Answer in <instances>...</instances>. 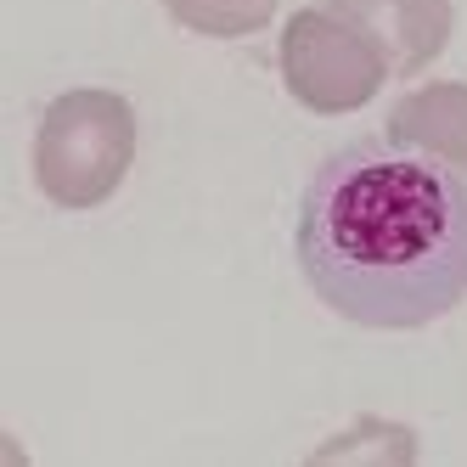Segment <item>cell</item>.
Wrapping results in <instances>:
<instances>
[{"label": "cell", "instance_id": "obj_3", "mask_svg": "<svg viewBox=\"0 0 467 467\" xmlns=\"http://www.w3.org/2000/svg\"><path fill=\"white\" fill-rule=\"evenodd\" d=\"M282 85L298 108L338 119L366 108L394 74L383 46L338 6H298L282 23Z\"/></svg>", "mask_w": 467, "mask_h": 467}, {"label": "cell", "instance_id": "obj_2", "mask_svg": "<svg viewBox=\"0 0 467 467\" xmlns=\"http://www.w3.org/2000/svg\"><path fill=\"white\" fill-rule=\"evenodd\" d=\"M136 163V108L119 90H62L35 130V186L57 209H102Z\"/></svg>", "mask_w": 467, "mask_h": 467}, {"label": "cell", "instance_id": "obj_6", "mask_svg": "<svg viewBox=\"0 0 467 467\" xmlns=\"http://www.w3.org/2000/svg\"><path fill=\"white\" fill-rule=\"evenodd\" d=\"M181 28L192 35H209V40H248L259 28H271L276 17V0H163Z\"/></svg>", "mask_w": 467, "mask_h": 467}, {"label": "cell", "instance_id": "obj_1", "mask_svg": "<svg viewBox=\"0 0 467 467\" xmlns=\"http://www.w3.org/2000/svg\"><path fill=\"white\" fill-rule=\"evenodd\" d=\"M293 254L332 316L417 332L467 298V186L389 136H360L310 175Z\"/></svg>", "mask_w": 467, "mask_h": 467}, {"label": "cell", "instance_id": "obj_7", "mask_svg": "<svg viewBox=\"0 0 467 467\" xmlns=\"http://www.w3.org/2000/svg\"><path fill=\"white\" fill-rule=\"evenodd\" d=\"M344 456H383V462H411L417 456V433L400 428V422H383V417H360L349 422L338 440H327L316 451V462H344Z\"/></svg>", "mask_w": 467, "mask_h": 467}, {"label": "cell", "instance_id": "obj_5", "mask_svg": "<svg viewBox=\"0 0 467 467\" xmlns=\"http://www.w3.org/2000/svg\"><path fill=\"white\" fill-rule=\"evenodd\" d=\"M389 141L467 175V85L440 79V85L400 96L394 113H389Z\"/></svg>", "mask_w": 467, "mask_h": 467}, {"label": "cell", "instance_id": "obj_4", "mask_svg": "<svg viewBox=\"0 0 467 467\" xmlns=\"http://www.w3.org/2000/svg\"><path fill=\"white\" fill-rule=\"evenodd\" d=\"M344 17H355L389 57L394 74H422L428 62H440L456 28L451 0H327Z\"/></svg>", "mask_w": 467, "mask_h": 467}]
</instances>
